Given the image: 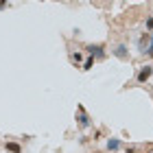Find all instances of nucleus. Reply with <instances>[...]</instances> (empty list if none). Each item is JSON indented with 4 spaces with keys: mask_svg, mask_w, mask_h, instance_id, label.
I'll return each mask as SVG.
<instances>
[{
    "mask_svg": "<svg viewBox=\"0 0 153 153\" xmlns=\"http://www.w3.org/2000/svg\"><path fill=\"white\" fill-rule=\"evenodd\" d=\"M94 153H103V151H94Z\"/></svg>",
    "mask_w": 153,
    "mask_h": 153,
    "instance_id": "15",
    "label": "nucleus"
},
{
    "mask_svg": "<svg viewBox=\"0 0 153 153\" xmlns=\"http://www.w3.org/2000/svg\"><path fill=\"white\" fill-rule=\"evenodd\" d=\"M94 57H85V61H83V66H81V70H92L94 68Z\"/></svg>",
    "mask_w": 153,
    "mask_h": 153,
    "instance_id": "9",
    "label": "nucleus"
},
{
    "mask_svg": "<svg viewBox=\"0 0 153 153\" xmlns=\"http://www.w3.org/2000/svg\"><path fill=\"white\" fill-rule=\"evenodd\" d=\"M151 76H153V66L144 64V66L138 68V72H136V81H138V83H147Z\"/></svg>",
    "mask_w": 153,
    "mask_h": 153,
    "instance_id": "4",
    "label": "nucleus"
},
{
    "mask_svg": "<svg viewBox=\"0 0 153 153\" xmlns=\"http://www.w3.org/2000/svg\"><path fill=\"white\" fill-rule=\"evenodd\" d=\"M4 7H7V2H0V9H4Z\"/></svg>",
    "mask_w": 153,
    "mask_h": 153,
    "instance_id": "13",
    "label": "nucleus"
},
{
    "mask_svg": "<svg viewBox=\"0 0 153 153\" xmlns=\"http://www.w3.org/2000/svg\"><path fill=\"white\" fill-rule=\"evenodd\" d=\"M4 149L9 151V153H22V144H18V142H13V140H7L4 142Z\"/></svg>",
    "mask_w": 153,
    "mask_h": 153,
    "instance_id": "7",
    "label": "nucleus"
},
{
    "mask_svg": "<svg viewBox=\"0 0 153 153\" xmlns=\"http://www.w3.org/2000/svg\"><path fill=\"white\" fill-rule=\"evenodd\" d=\"M70 61H72L76 68H81L83 61H85V59H83V53H79V51H76V53H70Z\"/></svg>",
    "mask_w": 153,
    "mask_h": 153,
    "instance_id": "8",
    "label": "nucleus"
},
{
    "mask_svg": "<svg viewBox=\"0 0 153 153\" xmlns=\"http://www.w3.org/2000/svg\"><path fill=\"white\" fill-rule=\"evenodd\" d=\"M144 29H147L149 33L153 31V16H151V18H147V20H144Z\"/></svg>",
    "mask_w": 153,
    "mask_h": 153,
    "instance_id": "10",
    "label": "nucleus"
},
{
    "mask_svg": "<svg viewBox=\"0 0 153 153\" xmlns=\"http://www.w3.org/2000/svg\"><path fill=\"white\" fill-rule=\"evenodd\" d=\"M112 55H114L116 59H120V61H129V59H131V57H129V46L123 44V42H118V44L112 46Z\"/></svg>",
    "mask_w": 153,
    "mask_h": 153,
    "instance_id": "3",
    "label": "nucleus"
},
{
    "mask_svg": "<svg viewBox=\"0 0 153 153\" xmlns=\"http://www.w3.org/2000/svg\"><path fill=\"white\" fill-rule=\"evenodd\" d=\"M147 57H151V59H153V37H151V42H149V48H147Z\"/></svg>",
    "mask_w": 153,
    "mask_h": 153,
    "instance_id": "11",
    "label": "nucleus"
},
{
    "mask_svg": "<svg viewBox=\"0 0 153 153\" xmlns=\"http://www.w3.org/2000/svg\"><path fill=\"white\" fill-rule=\"evenodd\" d=\"M105 147H107V151H109V153H116L118 149L123 147V142H120V138H109Z\"/></svg>",
    "mask_w": 153,
    "mask_h": 153,
    "instance_id": "6",
    "label": "nucleus"
},
{
    "mask_svg": "<svg viewBox=\"0 0 153 153\" xmlns=\"http://www.w3.org/2000/svg\"><path fill=\"white\" fill-rule=\"evenodd\" d=\"M149 35H151V37H153V31H151V33H149Z\"/></svg>",
    "mask_w": 153,
    "mask_h": 153,
    "instance_id": "14",
    "label": "nucleus"
},
{
    "mask_svg": "<svg viewBox=\"0 0 153 153\" xmlns=\"http://www.w3.org/2000/svg\"><path fill=\"white\" fill-rule=\"evenodd\" d=\"M85 53H88V57H94L96 61H103L107 57V48L103 44H88L85 46Z\"/></svg>",
    "mask_w": 153,
    "mask_h": 153,
    "instance_id": "2",
    "label": "nucleus"
},
{
    "mask_svg": "<svg viewBox=\"0 0 153 153\" xmlns=\"http://www.w3.org/2000/svg\"><path fill=\"white\" fill-rule=\"evenodd\" d=\"M74 118H76V127H79L81 131H85V129L92 127V118H90V114L85 112V107H83V105H76Z\"/></svg>",
    "mask_w": 153,
    "mask_h": 153,
    "instance_id": "1",
    "label": "nucleus"
},
{
    "mask_svg": "<svg viewBox=\"0 0 153 153\" xmlns=\"http://www.w3.org/2000/svg\"><path fill=\"white\" fill-rule=\"evenodd\" d=\"M149 42H151V35H149V33H142L140 39H138V53H140V55H147Z\"/></svg>",
    "mask_w": 153,
    "mask_h": 153,
    "instance_id": "5",
    "label": "nucleus"
},
{
    "mask_svg": "<svg viewBox=\"0 0 153 153\" xmlns=\"http://www.w3.org/2000/svg\"><path fill=\"white\" fill-rule=\"evenodd\" d=\"M125 153H138V149H136V147H129V144H127V147H125Z\"/></svg>",
    "mask_w": 153,
    "mask_h": 153,
    "instance_id": "12",
    "label": "nucleus"
}]
</instances>
